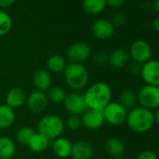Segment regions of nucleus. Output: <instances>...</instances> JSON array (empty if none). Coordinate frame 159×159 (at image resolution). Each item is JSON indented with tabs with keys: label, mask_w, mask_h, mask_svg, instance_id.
<instances>
[{
	"label": "nucleus",
	"mask_w": 159,
	"mask_h": 159,
	"mask_svg": "<svg viewBox=\"0 0 159 159\" xmlns=\"http://www.w3.org/2000/svg\"><path fill=\"white\" fill-rule=\"evenodd\" d=\"M87 109L102 111L111 101V89L104 82L93 84L84 94Z\"/></svg>",
	"instance_id": "1"
},
{
	"label": "nucleus",
	"mask_w": 159,
	"mask_h": 159,
	"mask_svg": "<svg viewBox=\"0 0 159 159\" xmlns=\"http://www.w3.org/2000/svg\"><path fill=\"white\" fill-rule=\"evenodd\" d=\"M125 123L128 127L136 133L148 132L155 124L153 111L140 106H137L128 111Z\"/></svg>",
	"instance_id": "2"
},
{
	"label": "nucleus",
	"mask_w": 159,
	"mask_h": 159,
	"mask_svg": "<svg viewBox=\"0 0 159 159\" xmlns=\"http://www.w3.org/2000/svg\"><path fill=\"white\" fill-rule=\"evenodd\" d=\"M63 73L66 85L72 90H82L88 83L89 72L84 64L68 63Z\"/></svg>",
	"instance_id": "3"
},
{
	"label": "nucleus",
	"mask_w": 159,
	"mask_h": 159,
	"mask_svg": "<svg viewBox=\"0 0 159 159\" xmlns=\"http://www.w3.org/2000/svg\"><path fill=\"white\" fill-rule=\"evenodd\" d=\"M65 129L64 121L55 114H46L38 123V132L53 140L61 137Z\"/></svg>",
	"instance_id": "4"
},
{
	"label": "nucleus",
	"mask_w": 159,
	"mask_h": 159,
	"mask_svg": "<svg viewBox=\"0 0 159 159\" xmlns=\"http://www.w3.org/2000/svg\"><path fill=\"white\" fill-rule=\"evenodd\" d=\"M138 104L150 111L159 107V86L145 84L137 93Z\"/></svg>",
	"instance_id": "5"
},
{
	"label": "nucleus",
	"mask_w": 159,
	"mask_h": 159,
	"mask_svg": "<svg viewBox=\"0 0 159 159\" xmlns=\"http://www.w3.org/2000/svg\"><path fill=\"white\" fill-rule=\"evenodd\" d=\"M102 112L105 122L111 125H121L126 122L128 111L118 101H111L102 110Z\"/></svg>",
	"instance_id": "6"
},
{
	"label": "nucleus",
	"mask_w": 159,
	"mask_h": 159,
	"mask_svg": "<svg viewBox=\"0 0 159 159\" xmlns=\"http://www.w3.org/2000/svg\"><path fill=\"white\" fill-rule=\"evenodd\" d=\"M64 108L70 115L81 116L86 110V104L84 94L73 92L66 96L64 101Z\"/></svg>",
	"instance_id": "7"
},
{
	"label": "nucleus",
	"mask_w": 159,
	"mask_h": 159,
	"mask_svg": "<svg viewBox=\"0 0 159 159\" xmlns=\"http://www.w3.org/2000/svg\"><path fill=\"white\" fill-rule=\"evenodd\" d=\"M128 52L130 59H132L135 63L143 65L151 59L152 48L147 41L143 39H138L131 44Z\"/></svg>",
	"instance_id": "8"
},
{
	"label": "nucleus",
	"mask_w": 159,
	"mask_h": 159,
	"mask_svg": "<svg viewBox=\"0 0 159 159\" xmlns=\"http://www.w3.org/2000/svg\"><path fill=\"white\" fill-rule=\"evenodd\" d=\"M139 75L146 84L159 86V60L150 59L141 65Z\"/></svg>",
	"instance_id": "9"
},
{
	"label": "nucleus",
	"mask_w": 159,
	"mask_h": 159,
	"mask_svg": "<svg viewBox=\"0 0 159 159\" xmlns=\"http://www.w3.org/2000/svg\"><path fill=\"white\" fill-rule=\"evenodd\" d=\"M70 63L83 64L91 55V47L85 42H76L70 45L66 51Z\"/></svg>",
	"instance_id": "10"
},
{
	"label": "nucleus",
	"mask_w": 159,
	"mask_h": 159,
	"mask_svg": "<svg viewBox=\"0 0 159 159\" xmlns=\"http://www.w3.org/2000/svg\"><path fill=\"white\" fill-rule=\"evenodd\" d=\"M25 103L28 110L32 113L38 114L46 110L49 100L47 98L46 93L35 90L27 96Z\"/></svg>",
	"instance_id": "11"
},
{
	"label": "nucleus",
	"mask_w": 159,
	"mask_h": 159,
	"mask_svg": "<svg viewBox=\"0 0 159 159\" xmlns=\"http://www.w3.org/2000/svg\"><path fill=\"white\" fill-rule=\"evenodd\" d=\"M82 125L89 130H98L105 123L102 111L87 109L82 115Z\"/></svg>",
	"instance_id": "12"
},
{
	"label": "nucleus",
	"mask_w": 159,
	"mask_h": 159,
	"mask_svg": "<svg viewBox=\"0 0 159 159\" xmlns=\"http://www.w3.org/2000/svg\"><path fill=\"white\" fill-rule=\"evenodd\" d=\"M115 31L112 23L106 19H98L92 25V33L97 39L106 40L111 39Z\"/></svg>",
	"instance_id": "13"
},
{
	"label": "nucleus",
	"mask_w": 159,
	"mask_h": 159,
	"mask_svg": "<svg viewBox=\"0 0 159 159\" xmlns=\"http://www.w3.org/2000/svg\"><path fill=\"white\" fill-rule=\"evenodd\" d=\"M94 155L93 145L86 140H78L72 143L70 156L73 159H91Z\"/></svg>",
	"instance_id": "14"
},
{
	"label": "nucleus",
	"mask_w": 159,
	"mask_h": 159,
	"mask_svg": "<svg viewBox=\"0 0 159 159\" xmlns=\"http://www.w3.org/2000/svg\"><path fill=\"white\" fill-rule=\"evenodd\" d=\"M27 96L21 87H13L10 89L6 95V103L11 109L21 108L26 102Z\"/></svg>",
	"instance_id": "15"
},
{
	"label": "nucleus",
	"mask_w": 159,
	"mask_h": 159,
	"mask_svg": "<svg viewBox=\"0 0 159 159\" xmlns=\"http://www.w3.org/2000/svg\"><path fill=\"white\" fill-rule=\"evenodd\" d=\"M32 81L36 90L44 93L52 86V76L47 69H38L33 75Z\"/></svg>",
	"instance_id": "16"
},
{
	"label": "nucleus",
	"mask_w": 159,
	"mask_h": 159,
	"mask_svg": "<svg viewBox=\"0 0 159 159\" xmlns=\"http://www.w3.org/2000/svg\"><path fill=\"white\" fill-rule=\"evenodd\" d=\"M130 61V55L128 51L123 48L115 49L109 55V64L113 68H123Z\"/></svg>",
	"instance_id": "17"
},
{
	"label": "nucleus",
	"mask_w": 159,
	"mask_h": 159,
	"mask_svg": "<svg viewBox=\"0 0 159 159\" xmlns=\"http://www.w3.org/2000/svg\"><path fill=\"white\" fill-rule=\"evenodd\" d=\"M104 148H105L106 152L110 156H111L113 158L123 156V154L125 152V150L124 141L121 139L117 138V137L109 138L105 141Z\"/></svg>",
	"instance_id": "18"
},
{
	"label": "nucleus",
	"mask_w": 159,
	"mask_h": 159,
	"mask_svg": "<svg viewBox=\"0 0 159 159\" xmlns=\"http://www.w3.org/2000/svg\"><path fill=\"white\" fill-rule=\"evenodd\" d=\"M50 144H51V139L49 138L36 131V133L28 142L27 146L33 152L41 153L44 152L49 148Z\"/></svg>",
	"instance_id": "19"
},
{
	"label": "nucleus",
	"mask_w": 159,
	"mask_h": 159,
	"mask_svg": "<svg viewBox=\"0 0 159 159\" xmlns=\"http://www.w3.org/2000/svg\"><path fill=\"white\" fill-rule=\"evenodd\" d=\"M52 151L54 154L60 158H66L70 156L71 149H72V142L64 137H59L52 141Z\"/></svg>",
	"instance_id": "20"
},
{
	"label": "nucleus",
	"mask_w": 159,
	"mask_h": 159,
	"mask_svg": "<svg viewBox=\"0 0 159 159\" xmlns=\"http://www.w3.org/2000/svg\"><path fill=\"white\" fill-rule=\"evenodd\" d=\"M16 152L15 141L7 137H0V159H11Z\"/></svg>",
	"instance_id": "21"
},
{
	"label": "nucleus",
	"mask_w": 159,
	"mask_h": 159,
	"mask_svg": "<svg viewBox=\"0 0 159 159\" xmlns=\"http://www.w3.org/2000/svg\"><path fill=\"white\" fill-rule=\"evenodd\" d=\"M16 119V114L13 109L7 104H0V129L11 127Z\"/></svg>",
	"instance_id": "22"
},
{
	"label": "nucleus",
	"mask_w": 159,
	"mask_h": 159,
	"mask_svg": "<svg viewBox=\"0 0 159 159\" xmlns=\"http://www.w3.org/2000/svg\"><path fill=\"white\" fill-rule=\"evenodd\" d=\"M107 7L106 0H84L83 9L91 15H97L101 13Z\"/></svg>",
	"instance_id": "23"
},
{
	"label": "nucleus",
	"mask_w": 159,
	"mask_h": 159,
	"mask_svg": "<svg viewBox=\"0 0 159 159\" xmlns=\"http://www.w3.org/2000/svg\"><path fill=\"white\" fill-rule=\"evenodd\" d=\"M118 102L125 109H126L127 111H130L133 108L137 107V104H138L137 93H135L131 89H125L121 92Z\"/></svg>",
	"instance_id": "24"
},
{
	"label": "nucleus",
	"mask_w": 159,
	"mask_h": 159,
	"mask_svg": "<svg viewBox=\"0 0 159 159\" xmlns=\"http://www.w3.org/2000/svg\"><path fill=\"white\" fill-rule=\"evenodd\" d=\"M66 62L64 57H62L59 54H52L51 55L47 60V68L48 71L53 72V73H61L64 72Z\"/></svg>",
	"instance_id": "25"
},
{
	"label": "nucleus",
	"mask_w": 159,
	"mask_h": 159,
	"mask_svg": "<svg viewBox=\"0 0 159 159\" xmlns=\"http://www.w3.org/2000/svg\"><path fill=\"white\" fill-rule=\"evenodd\" d=\"M36 131L30 126H22L15 132V139L18 143L27 145Z\"/></svg>",
	"instance_id": "26"
},
{
	"label": "nucleus",
	"mask_w": 159,
	"mask_h": 159,
	"mask_svg": "<svg viewBox=\"0 0 159 159\" xmlns=\"http://www.w3.org/2000/svg\"><path fill=\"white\" fill-rule=\"evenodd\" d=\"M46 92H47L46 96L48 100L56 104L63 102L66 96L65 90L60 86H51Z\"/></svg>",
	"instance_id": "27"
},
{
	"label": "nucleus",
	"mask_w": 159,
	"mask_h": 159,
	"mask_svg": "<svg viewBox=\"0 0 159 159\" xmlns=\"http://www.w3.org/2000/svg\"><path fill=\"white\" fill-rule=\"evenodd\" d=\"M12 27V20L11 17L4 12L0 11V36L7 35Z\"/></svg>",
	"instance_id": "28"
},
{
	"label": "nucleus",
	"mask_w": 159,
	"mask_h": 159,
	"mask_svg": "<svg viewBox=\"0 0 159 159\" xmlns=\"http://www.w3.org/2000/svg\"><path fill=\"white\" fill-rule=\"evenodd\" d=\"M65 126H66L69 130L75 131L78 130L82 126V120L81 116L79 115H69L66 121Z\"/></svg>",
	"instance_id": "29"
},
{
	"label": "nucleus",
	"mask_w": 159,
	"mask_h": 159,
	"mask_svg": "<svg viewBox=\"0 0 159 159\" xmlns=\"http://www.w3.org/2000/svg\"><path fill=\"white\" fill-rule=\"evenodd\" d=\"M111 23L114 25V27L115 26H122L126 23V15L123 12H118V13L113 15Z\"/></svg>",
	"instance_id": "30"
},
{
	"label": "nucleus",
	"mask_w": 159,
	"mask_h": 159,
	"mask_svg": "<svg viewBox=\"0 0 159 159\" xmlns=\"http://www.w3.org/2000/svg\"><path fill=\"white\" fill-rule=\"evenodd\" d=\"M94 60L98 65H105L109 62V55L104 52H98L95 54Z\"/></svg>",
	"instance_id": "31"
},
{
	"label": "nucleus",
	"mask_w": 159,
	"mask_h": 159,
	"mask_svg": "<svg viewBox=\"0 0 159 159\" xmlns=\"http://www.w3.org/2000/svg\"><path fill=\"white\" fill-rule=\"evenodd\" d=\"M136 159H158V157L154 152L151 150H144L137 155Z\"/></svg>",
	"instance_id": "32"
},
{
	"label": "nucleus",
	"mask_w": 159,
	"mask_h": 159,
	"mask_svg": "<svg viewBox=\"0 0 159 159\" xmlns=\"http://www.w3.org/2000/svg\"><path fill=\"white\" fill-rule=\"evenodd\" d=\"M106 2H107V6L112 9H118L124 5L125 0H106Z\"/></svg>",
	"instance_id": "33"
},
{
	"label": "nucleus",
	"mask_w": 159,
	"mask_h": 159,
	"mask_svg": "<svg viewBox=\"0 0 159 159\" xmlns=\"http://www.w3.org/2000/svg\"><path fill=\"white\" fill-rule=\"evenodd\" d=\"M16 0H0V8L6 9L12 6L15 3Z\"/></svg>",
	"instance_id": "34"
},
{
	"label": "nucleus",
	"mask_w": 159,
	"mask_h": 159,
	"mask_svg": "<svg viewBox=\"0 0 159 159\" xmlns=\"http://www.w3.org/2000/svg\"><path fill=\"white\" fill-rule=\"evenodd\" d=\"M140 69H141V65L133 62V64L130 66V71L134 74H139L140 73Z\"/></svg>",
	"instance_id": "35"
},
{
	"label": "nucleus",
	"mask_w": 159,
	"mask_h": 159,
	"mask_svg": "<svg viewBox=\"0 0 159 159\" xmlns=\"http://www.w3.org/2000/svg\"><path fill=\"white\" fill-rule=\"evenodd\" d=\"M152 29H153L156 33H158V34H159V18L155 19V20L152 22Z\"/></svg>",
	"instance_id": "36"
},
{
	"label": "nucleus",
	"mask_w": 159,
	"mask_h": 159,
	"mask_svg": "<svg viewBox=\"0 0 159 159\" xmlns=\"http://www.w3.org/2000/svg\"><path fill=\"white\" fill-rule=\"evenodd\" d=\"M154 114V120H155V123L159 125V107L155 110V111L153 112Z\"/></svg>",
	"instance_id": "37"
},
{
	"label": "nucleus",
	"mask_w": 159,
	"mask_h": 159,
	"mask_svg": "<svg viewBox=\"0 0 159 159\" xmlns=\"http://www.w3.org/2000/svg\"><path fill=\"white\" fill-rule=\"evenodd\" d=\"M152 5H153V9L155 10V11L159 13V0H154Z\"/></svg>",
	"instance_id": "38"
},
{
	"label": "nucleus",
	"mask_w": 159,
	"mask_h": 159,
	"mask_svg": "<svg viewBox=\"0 0 159 159\" xmlns=\"http://www.w3.org/2000/svg\"><path fill=\"white\" fill-rule=\"evenodd\" d=\"M114 159H125L124 156H119V157H116V158H114Z\"/></svg>",
	"instance_id": "39"
}]
</instances>
